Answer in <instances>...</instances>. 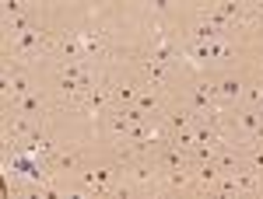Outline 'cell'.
Returning a JSON list of instances; mask_svg holds the SVG:
<instances>
[{
    "mask_svg": "<svg viewBox=\"0 0 263 199\" xmlns=\"http://www.w3.org/2000/svg\"><path fill=\"white\" fill-rule=\"evenodd\" d=\"M235 189H239V196H263V175L256 168L242 164L235 171Z\"/></svg>",
    "mask_w": 263,
    "mask_h": 199,
    "instance_id": "obj_1",
    "label": "cell"
},
{
    "mask_svg": "<svg viewBox=\"0 0 263 199\" xmlns=\"http://www.w3.org/2000/svg\"><path fill=\"white\" fill-rule=\"evenodd\" d=\"M214 87H218V98H221V105H239L246 95V84L239 77H214Z\"/></svg>",
    "mask_w": 263,
    "mask_h": 199,
    "instance_id": "obj_2",
    "label": "cell"
},
{
    "mask_svg": "<svg viewBox=\"0 0 263 199\" xmlns=\"http://www.w3.org/2000/svg\"><path fill=\"white\" fill-rule=\"evenodd\" d=\"M14 112H25V116H32V119H39V122H49V105H46V98H39V91H28L14 105Z\"/></svg>",
    "mask_w": 263,
    "mask_h": 199,
    "instance_id": "obj_3",
    "label": "cell"
},
{
    "mask_svg": "<svg viewBox=\"0 0 263 199\" xmlns=\"http://www.w3.org/2000/svg\"><path fill=\"white\" fill-rule=\"evenodd\" d=\"M242 101H246V105H256V108H260V101H263V77H253L249 84H246Z\"/></svg>",
    "mask_w": 263,
    "mask_h": 199,
    "instance_id": "obj_4",
    "label": "cell"
},
{
    "mask_svg": "<svg viewBox=\"0 0 263 199\" xmlns=\"http://www.w3.org/2000/svg\"><path fill=\"white\" fill-rule=\"evenodd\" d=\"M4 18H18V14H28V4L25 0H4Z\"/></svg>",
    "mask_w": 263,
    "mask_h": 199,
    "instance_id": "obj_5",
    "label": "cell"
},
{
    "mask_svg": "<svg viewBox=\"0 0 263 199\" xmlns=\"http://www.w3.org/2000/svg\"><path fill=\"white\" fill-rule=\"evenodd\" d=\"M256 77H263V63H260V67H256Z\"/></svg>",
    "mask_w": 263,
    "mask_h": 199,
    "instance_id": "obj_6",
    "label": "cell"
},
{
    "mask_svg": "<svg viewBox=\"0 0 263 199\" xmlns=\"http://www.w3.org/2000/svg\"><path fill=\"white\" fill-rule=\"evenodd\" d=\"M260 112H263V101H260Z\"/></svg>",
    "mask_w": 263,
    "mask_h": 199,
    "instance_id": "obj_7",
    "label": "cell"
},
{
    "mask_svg": "<svg viewBox=\"0 0 263 199\" xmlns=\"http://www.w3.org/2000/svg\"><path fill=\"white\" fill-rule=\"evenodd\" d=\"M197 4H200V0H197Z\"/></svg>",
    "mask_w": 263,
    "mask_h": 199,
    "instance_id": "obj_8",
    "label": "cell"
}]
</instances>
